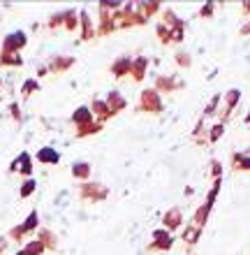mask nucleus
Listing matches in <instances>:
<instances>
[{
    "instance_id": "obj_1",
    "label": "nucleus",
    "mask_w": 250,
    "mask_h": 255,
    "mask_svg": "<svg viewBox=\"0 0 250 255\" xmlns=\"http://www.w3.org/2000/svg\"><path fill=\"white\" fill-rule=\"evenodd\" d=\"M139 109L146 112V114H163V98L156 88H144L142 98H139Z\"/></svg>"
},
{
    "instance_id": "obj_2",
    "label": "nucleus",
    "mask_w": 250,
    "mask_h": 255,
    "mask_svg": "<svg viewBox=\"0 0 250 255\" xmlns=\"http://www.w3.org/2000/svg\"><path fill=\"white\" fill-rule=\"evenodd\" d=\"M171 246H174V235L169 232V230H153V242L146 246V251L149 253H158V251H163V253H167V251H171Z\"/></svg>"
},
{
    "instance_id": "obj_3",
    "label": "nucleus",
    "mask_w": 250,
    "mask_h": 255,
    "mask_svg": "<svg viewBox=\"0 0 250 255\" xmlns=\"http://www.w3.org/2000/svg\"><path fill=\"white\" fill-rule=\"evenodd\" d=\"M132 2H128V5H123L118 12H114V16H111V21H114V30L116 28H132V26H139L137 23V12L132 9Z\"/></svg>"
},
{
    "instance_id": "obj_4",
    "label": "nucleus",
    "mask_w": 250,
    "mask_h": 255,
    "mask_svg": "<svg viewBox=\"0 0 250 255\" xmlns=\"http://www.w3.org/2000/svg\"><path fill=\"white\" fill-rule=\"evenodd\" d=\"M83 200H90V202H100V200H107L109 195V188H104L102 183L97 181H83L82 188H79Z\"/></svg>"
},
{
    "instance_id": "obj_5",
    "label": "nucleus",
    "mask_w": 250,
    "mask_h": 255,
    "mask_svg": "<svg viewBox=\"0 0 250 255\" xmlns=\"http://www.w3.org/2000/svg\"><path fill=\"white\" fill-rule=\"evenodd\" d=\"M9 169H12V172H21L26 179H30V174H33V158H30V153L23 151V153L9 165Z\"/></svg>"
},
{
    "instance_id": "obj_6",
    "label": "nucleus",
    "mask_w": 250,
    "mask_h": 255,
    "mask_svg": "<svg viewBox=\"0 0 250 255\" xmlns=\"http://www.w3.org/2000/svg\"><path fill=\"white\" fill-rule=\"evenodd\" d=\"M183 225V214H181V209L174 207V209H169L167 214L163 216V228L169 230V232H174V230H181Z\"/></svg>"
},
{
    "instance_id": "obj_7",
    "label": "nucleus",
    "mask_w": 250,
    "mask_h": 255,
    "mask_svg": "<svg viewBox=\"0 0 250 255\" xmlns=\"http://www.w3.org/2000/svg\"><path fill=\"white\" fill-rule=\"evenodd\" d=\"M26 33H21V30H16V33L7 35L5 37V44H2V51H14V54H19V49L26 47Z\"/></svg>"
},
{
    "instance_id": "obj_8",
    "label": "nucleus",
    "mask_w": 250,
    "mask_h": 255,
    "mask_svg": "<svg viewBox=\"0 0 250 255\" xmlns=\"http://www.w3.org/2000/svg\"><path fill=\"white\" fill-rule=\"evenodd\" d=\"M70 121L79 128V126H86V123L95 121V116H93V112H90V107H88V105H82V107H77L75 112H72Z\"/></svg>"
},
{
    "instance_id": "obj_9",
    "label": "nucleus",
    "mask_w": 250,
    "mask_h": 255,
    "mask_svg": "<svg viewBox=\"0 0 250 255\" xmlns=\"http://www.w3.org/2000/svg\"><path fill=\"white\" fill-rule=\"evenodd\" d=\"M90 112H93L95 121H100V123H104L107 119H111V116H114V112L109 109L107 100H93V105H90Z\"/></svg>"
},
{
    "instance_id": "obj_10",
    "label": "nucleus",
    "mask_w": 250,
    "mask_h": 255,
    "mask_svg": "<svg viewBox=\"0 0 250 255\" xmlns=\"http://www.w3.org/2000/svg\"><path fill=\"white\" fill-rule=\"evenodd\" d=\"M130 70H132V58H130V56L116 58L114 65H111V74H114L116 79H123L125 74H130Z\"/></svg>"
},
{
    "instance_id": "obj_11",
    "label": "nucleus",
    "mask_w": 250,
    "mask_h": 255,
    "mask_svg": "<svg viewBox=\"0 0 250 255\" xmlns=\"http://www.w3.org/2000/svg\"><path fill=\"white\" fill-rule=\"evenodd\" d=\"M178 88H183V81L174 79V77H158L156 79V91L160 93H171V91H178Z\"/></svg>"
},
{
    "instance_id": "obj_12",
    "label": "nucleus",
    "mask_w": 250,
    "mask_h": 255,
    "mask_svg": "<svg viewBox=\"0 0 250 255\" xmlns=\"http://www.w3.org/2000/svg\"><path fill=\"white\" fill-rule=\"evenodd\" d=\"M146 67H149V58H146V56H137V58H132V70H130L132 79L144 81V77H146Z\"/></svg>"
},
{
    "instance_id": "obj_13",
    "label": "nucleus",
    "mask_w": 250,
    "mask_h": 255,
    "mask_svg": "<svg viewBox=\"0 0 250 255\" xmlns=\"http://www.w3.org/2000/svg\"><path fill=\"white\" fill-rule=\"evenodd\" d=\"M35 158L42 162V165H58V160H61V155H58V151L51 146H42L37 153H35Z\"/></svg>"
},
{
    "instance_id": "obj_14",
    "label": "nucleus",
    "mask_w": 250,
    "mask_h": 255,
    "mask_svg": "<svg viewBox=\"0 0 250 255\" xmlns=\"http://www.w3.org/2000/svg\"><path fill=\"white\" fill-rule=\"evenodd\" d=\"M79 23H82V40L83 42L93 40L95 35H97V30H95L93 21H90V16H88V12H79Z\"/></svg>"
},
{
    "instance_id": "obj_15",
    "label": "nucleus",
    "mask_w": 250,
    "mask_h": 255,
    "mask_svg": "<svg viewBox=\"0 0 250 255\" xmlns=\"http://www.w3.org/2000/svg\"><path fill=\"white\" fill-rule=\"evenodd\" d=\"M107 105H109V109H111L114 114H118V112H123V109L128 107V102H125V98L121 95V91H109Z\"/></svg>"
},
{
    "instance_id": "obj_16",
    "label": "nucleus",
    "mask_w": 250,
    "mask_h": 255,
    "mask_svg": "<svg viewBox=\"0 0 250 255\" xmlns=\"http://www.w3.org/2000/svg\"><path fill=\"white\" fill-rule=\"evenodd\" d=\"M72 65H75V58H72V56H56V58H51V63H49V70H51V72H65V70H70Z\"/></svg>"
},
{
    "instance_id": "obj_17",
    "label": "nucleus",
    "mask_w": 250,
    "mask_h": 255,
    "mask_svg": "<svg viewBox=\"0 0 250 255\" xmlns=\"http://www.w3.org/2000/svg\"><path fill=\"white\" fill-rule=\"evenodd\" d=\"M199 237H202V228H197L195 223L185 225V230L181 232V239L188 244V246H195V244L199 242Z\"/></svg>"
},
{
    "instance_id": "obj_18",
    "label": "nucleus",
    "mask_w": 250,
    "mask_h": 255,
    "mask_svg": "<svg viewBox=\"0 0 250 255\" xmlns=\"http://www.w3.org/2000/svg\"><path fill=\"white\" fill-rule=\"evenodd\" d=\"M70 172H72V176H75V179H79V181H88V176H90V165H88V162H83V160L72 162Z\"/></svg>"
},
{
    "instance_id": "obj_19",
    "label": "nucleus",
    "mask_w": 250,
    "mask_h": 255,
    "mask_svg": "<svg viewBox=\"0 0 250 255\" xmlns=\"http://www.w3.org/2000/svg\"><path fill=\"white\" fill-rule=\"evenodd\" d=\"M239 100H241V91L239 88H232V91H227V95H225V102H227V109H225V114H223V123L225 119L232 114V109L239 105Z\"/></svg>"
},
{
    "instance_id": "obj_20",
    "label": "nucleus",
    "mask_w": 250,
    "mask_h": 255,
    "mask_svg": "<svg viewBox=\"0 0 250 255\" xmlns=\"http://www.w3.org/2000/svg\"><path fill=\"white\" fill-rule=\"evenodd\" d=\"M102 126H104V123L90 121V123H86V126H79V128H77L75 134H77V137H90V134H97V132H100Z\"/></svg>"
},
{
    "instance_id": "obj_21",
    "label": "nucleus",
    "mask_w": 250,
    "mask_h": 255,
    "mask_svg": "<svg viewBox=\"0 0 250 255\" xmlns=\"http://www.w3.org/2000/svg\"><path fill=\"white\" fill-rule=\"evenodd\" d=\"M111 30H114L111 12H107V9H100V28H97V35H109Z\"/></svg>"
},
{
    "instance_id": "obj_22",
    "label": "nucleus",
    "mask_w": 250,
    "mask_h": 255,
    "mask_svg": "<svg viewBox=\"0 0 250 255\" xmlns=\"http://www.w3.org/2000/svg\"><path fill=\"white\" fill-rule=\"evenodd\" d=\"M63 28H68V30L79 28V12L77 9H65L63 12Z\"/></svg>"
},
{
    "instance_id": "obj_23",
    "label": "nucleus",
    "mask_w": 250,
    "mask_h": 255,
    "mask_svg": "<svg viewBox=\"0 0 250 255\" xmlns=\"http://www.w3.org/2000/svg\"><path fill=\"white\" fill-rule=\"evenodd\" d=\"M44 251H47V249H44V244H42L40 239H33V242H28L16 255H42Z\"/></svg>"
},
{
    "instance_id": "obj_24",
    "label": "nucleus",
    "mask_w": 250,
    "mask_h": 255,
    "mask_svg": "<svg viewBox=\"0 0 250 255\" xmlns=\"http://www.w3.org/2000/svg\"><path fill=\"white\" fill-rule=\"evenodd\" d=\"M37 239L44 244L47 251H56V246H58V239H56V235H51V230H40V237H37Z\"/></svg>"
},
{
    "instance_id": "obj_25",
    "label": "nucleus",
    "mask_w": 250,
    "mask_h": 255,
    "mask_svg": "<svg viewBox=\"0 0 250 255\" xmlns=\"http://www.w3.org/2000/svg\"><path fill=\"white\" fill-rule=\"evenodd\" d=\"M0 65H14V67H19L23 65V61H21V56L19 54H14V51H2L0 54Z\"/></svg>"
},
{
    "instance_id": "obj_26",
    "label": "nucleus",
    "mask_w": 250,
    "mask_h": 255,
    "mask_svg": "<svg viewBox=\"0 0 250 255\" xmlns=\"http://www.w3.org/2000/svg\"><path fill=\"white\" fill-rule=\"evenodd\" d=\"M163 23L165 26H169L171 30H174V28H183V21L174 14V9H165L163 12Z\"/></svg>"
},
{
    "instance_id": "obj_27",
    "label": "nucleus",
    "mask_w": 250,
    "mask_h": 255,
    "mask_svg": "<svg viewBox=\"0 0 250 255\" xmlns=\"http://www.w3.org/2000/svg\"><path fill=\"white\" fill-rule=\"evenodd\" d=\"M37 225H40V218H37V214L33 211V214L28 216L26 221L21 223V228H23V235H33L35 230H37Z\"/></svg>"
},
{
    "instance_id": "obj_28",
    "label": "nucleus",
    "mask_w": 250,
    "mask_h": 255,
    "mask_svg": "<svg viewBox=\"0 0 250 255\" xmlns=\"http://www.w3.org/2000/svg\"><path fill=\"white\" fill-rule=\"evenodd\" d=\"M156 35H158V40L163 42V44H171V28H169V26L158 23V26H156Z\"/></svg>"
},
{
    "instance_id": "obj_29",
    "label": "nucleus",
    "mask_w": 250,
    "mask_h": 255,
    "mask_svg": "<svg viewBox=\"0 0 250 255\" xmlns=\"http://www.w3.org/2000/svg\"><path fill=\"white\" fill-rule=\"evenodd\" d=\"M35 188H37V183H35V179L30 176V179H26V181L21 183V190H19V195L21 197H30V195L35 193Z\"/></svg>"
},
{
    "instance_id": "obj_30",
    "label": "nucleus",
    "mask_w": 250,
    "mask_h": 255,
    "mask_svg": "<svg viewBox=\"0 0 250 255\" xmlns=\"http://www.w3.org/2000/svg\"><path fill=\"white\" fill-rule=\"evenodd\" d=\"M223 132H225V123H223V121H218L216 126H213V128L209 130V141H211V144H216V141L220 139V137H223Z\"/></svg>"
},
{
    "instance_id": "obj_31",
    "label": "nucleus",
    "mask_w": 250,
    "mask_h": 255,
    "mask_svg": "<svg viewBox=\"0 0 250 255\" xmlns=\"http://www.w3.org/2000/svg\"><path fill=\"white\" fill-rule=\"evenodd\" d=\"M234 169H250V158L244 153H234V160H232Z\"/></svg>"
},
{
    "instance_id": "obj_32",
    "label": "nucleus",
    "mask_w": 250,
    "mask_h": 255,
    "mask_svg": "<svg viewBox=\"0 0 250 255\" xmlns=\"http://www.w3.org/2000/svg\"><path fill=\"white\" fill-rule=\"evenodd\" d=\"M220 102H223V95H213V98H211V102H209V107H206V112H204V114L211 116L213 112H216V107L220 105Z\"/></svg>"
},
{
    "instance_id": "obj_33",
    "label": "nucleus",
    "mask_w": 250,
    "mask_h": 255,
    "mask_svg": "<svg viewBox=\"0 0 250 255\" xmlns=\"http://www.w3.org/2000/svg\"><path fill=\"white\" fill-rule=\"evenodd\" d=\"M33 91H37V81H35V79H28L26 84H23V91H21V95H23V98H28V95L33 93Z\"/></svg>"
},
{
    "instance_id": "obj_34",
    "label": "nucleus",
    "mask_w": 250,
    "mask_h": 255,
    "mask_svg": "<svg viewBox=\"0 0 250 255\" xmlns=\"http://www.w3.org/2000/svg\"><path fill=\"white\" fill-rule=\"evenodd\" d=\"M176 61H178V65H183V67L192 65V58H190V54H185V51H178V54H176Z\"/></svg>"
},
{
    "instance_id": "obj_35",
    "label": "nucleus",
    "mask_w": 250,
    "mask_h": 255,
    "mask_svg": "<svg viewBox=\"0 0 250 255\" xmlns=\"http://www.w3.org/2000/svg\"><path fill=\"white\" fill-rule=\"evenodd\" d=\"M220 174H223V165L218 160H213L211 162V176H213V181H218L220 179Z\"/></svg>"
},
{
    "instance_id": "obj_36",
    "label": "nucleus",
    "mask_w": 250,
    "mask_h": 255,
    "mask_svg": "<svg viewBox=\"0 0 250 255\" xmlns=\"http://www.w3.org/2000/svg\"><path fill=\"white\" fill-rule=\"evenodd\" d=\"M9 237H12L14 242H21V239L26 237V235H23V228H21V225H16V228H12V230H9Z\"/></svg>"
},
{
    "instance_id": "obj_37",
    "label": "nucleus",
    "mask_w": 250,
    "mask_h": 255,
    "mask_svg": "<svg viewBox=\"0 0 250 255\" xmlns=\"http://www.w3.org/2000/svg\"><path fill=\"white\" fill-rule=\"evenodd\" d=\"M213 9H216V2H206V5L199 9V16H211V14H213Z\"/></svg>"
},
{
    "instance_id": "obj_38",
    "label": "nucleus",
    "mask_w": 250,
    "mask_h": 255,
    "mask_svg": "<svg viewBox=\"0 0 250 255\" xmlns=\"http://www.w3.org/2000/svg\"><path fill=\"white\" fill-rule=\"evenodd\" d=\"M61 23H63V12L56 14L54 19H49V28H56V26H61Z\"/></svg>"
},
{
    "instance_id": "obj_39",
    "label": "nucleus",
    "mask_w": 250,
    "mask_h": 255,
    "mask_svg": "<svg viewBox=\"0 0 250 255\" xmlns=\"http://www.w3.org/2000/svg\"><path fill=\"white\" fill-rule=\"evenodd\" d=\"M5 249H7V242H5V239H0V255L5 253Z\"/></svg>"
},
{
    "instance_id": "obj_40",
    "label": "nucleus",
    "mask_w": 250,
    "mask_h": 255,
    "mask_svg": "<svg viewBox=\"0 0 250 255\" xmlns=\"http://www.w3.org/2000/svg\"><path fill=\"white\" fill-rule=\"evenodd\" d=\"M250 33V23H246L244 28H241V35H248Z\"/></svg>"
},
{
    "instance_id": "obj_41",
    "label": "nucleus",
    "mask_w": 250,
    "mask_h": 255,
    "mask_svg": "<svg viewBox=\"0 0 250 255\" xmlns=\"http://www.w3.org/2000/svg\"><path fill=\"white\" fill-rule=\"evenodd\" d=\"M244 12L250 14V2H244Z\"/></svg>"
},
{
    "instance_id": "obj_42",
    "label": "nucleus",
    "mask_w": 250,
    "mask_h": 255,
    "mask_svg": "<svg viewBox=\"0 0 250 255\" xmlns=\"http://www.w3.org/2000/svg\"><path fill=\"white\" fill-rule=\"evenodd\" d=\"M246 123H250V114H248V116H246Z\"/></svg>"
}]
</instances>
